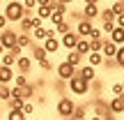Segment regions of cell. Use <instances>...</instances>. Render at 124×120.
<instances>
[{"mask_svg": "<svg viewBox=\"0 0 124 120\" xmlns=\"http://www.w3.org/2000/svg\"><path fill=\"white\" fill-rule=\"evenodd\" d=\"M23 104H25V102H23V97H12L7 102V106H9V111H16V109H23Z\"/></svg>", "mask_w": 124, "mask_h": 120, "instance_id": "cell-23", "label": "cell"}, {"mask_svg": "<svg viewBox=\"0 0 124 120\" xmlns=\"http://www.w3.org/2000/svg\"><path fill=\"white\" fill-rule=\"evenodd\" d=\"M30 51H32V55H30L32 62H41V60H46V55H48V53L44 51V46H37V44H32Z\"/></svg>", "mask_w": 124, "mask_h": 120, "instance_id": "cell-10", "label": "cell"}, {"mask_svg": "<svg viewBox=\"0 0 124 120\" xmlns=\"http://www.w3.org/2000/svg\"><path fill=\"white\" fill-rule=\"evenodd\" d=\"M115 21H117V28H122V30H124V14H120V16H115Z\"/></svg>", "mask_w": 124, "mask_h": 120, "instance_id": "cell-41", "label": "cell"}, {"mask_svg": "<svg viewBox=\"0 0 124 120\" xmlns=\"http://www.w3.org/2000/svg\"><path fill=\"white\" fill-rule=\"evenodd\" d=\"M16 55H14V53H9V51H7V53H5L2 55V58H0V65H2V67H14V65H16Z\"/></svg>", "mask_w": 124, "mask_h": 120, "instance_id": "cell-21", "label": "cell"}, {"mask_svg": "<svg viewBox=\"0 0 124 120\" xmlns=\"http://www.w3.org/2000/svg\"><path fill=\"white\" fill-rule=\"evenodd\" d=\"M21 111L25 113V118H28V116H30V113H35V104H30V102H25V104H23V109H21Z\"/></svg>", "mask_w": 124, "mask_h": 120, "instance_id": "cell-33", "label": "cell"}, {"mask_svg": "<svg viewBox=\"0 0 124 120\" xmlns=\"http://www.w3.org/2000/svg\"><path fill=\"white\" fill-rule=\"evenodd\" d=\"M21 2H23V0H21Z\"/></svg>", "mask_w": 124, "mask_h": 120, "instance_id": "cell-51", "label": "cell"}, {"mask_svg": "<svg viewBox=\"0 0 124 120\" xmlns=\"http://www.w3.org/2000/svg\"><path fill=\"white\" fill-rule=\"evenodd\" d=\"M76 72H78V69H74L69 62H60V65L55 67V74H58V79H60V81H69L71 76L76 74Z\"/></svg>", "mask_w": 124, "mask_h": 120, "instance_id": "cell-6", "label": "cell"}, {"mask_svg": "<svg viewBox=\"0 0 124 120\" xmlns=\"http://www.w3.org/2000/svg\"><path fill=\"white\" fill-rule=\"evenodd\" d=\"M99 12H101V9H99L97 5H85V7H83V18H85V21H92V18L99 16Z\"/></svg>", "mask_w": 124, "mask_h": 120, "instance_id": "cell-14", "label": "cell"}, {"mask_svg": "<svg viewBox=\"0 0 124 120\" xmlns=\"http://www.w3.org/2000/svg\"><path fill=\"white\" fill-rule=\"evenodd\" d=\"M92 21H85V18H80L78 21V26H76V35L80 37V39H87L90 37V32H92Z\"/></svg>", "mask_w": 124, "mask_h": 120, "instance_id": "cell-8", "label": "cell"}, {"mask_svg": "<svg viewBox=\"0 0 124 120\" xmlns=\"http://www.w3.org/2000/svg\"><path fill=\"white\" fill-rule=\"evenodd\" d=\"M16 37H18L16 30H2L0 32V44L5 46V51H12L16 46Z\"/></svg>", "mask_w": 124, "mask_h": 120, "instance_id": "cell-5", "label": "cell"}, {"mask_svg": "<svg viewBox=\"0 0 124 120\" xmlns=\"http://www.w3.org/2000/svg\"><path fill=\"white\" fill-rule=\"evenodd\" d=\"M2 5H5V0H0V7H2Z\"/></svg>", "mask_w": 124, "mask_h": 120, "instance_id": "cell-46", "label": "cell"}, {"mask_svg": "<svg viewBox=\"0 0 124 120\" xmlns=\"http://www.w3.org/2000/svg\"><path fill=\"white\" fill-rule=\"evenodd\" d=\"M7 16H5V14H0V32H2V30H7Z\"/></svg>", "mask_w": 124, "mask_h": 120, "instance_id": "cell-38", "label": "cell"}, {"mask_svg": "<svg viewBox=\"0 0 124 120\" xmlns=\"http://www.w3.org/2000/svg\"><path fill=\"white\" fill-rule=\"evenodd\" d=\"M74 51L80 55V58H85V55L90 53V39H78V44H76Z\"/></svg>", "mask_w": 124, "mask_h": 120, "instance_id": "cell-18", "label": "cell"}, {"mask_svg": "<svg viewBox=\"0 0 124 120\" xmlns=\"http://www.w3.org/2000/svg\"><path fill=\"white\" fill-rule=\"evenodd\" d=\"M110 92L115 95V97H122V95H124V90H122V85H120V83H113V88H110Z\"/></svg>", "mask_w": 124, "mask_h": 120, "instance_id": "cell-35", "label": "cell"}, {"mask_svg": "<svg viewBox=\"0 0 124 120\" xmlns=\"http://www.w3.org/2000/svg\"><path fill=\"white\" fill-rule=\"evenodd\" d=\"M90 120H103L101 116H92V118H90Z\"/></svg>", "mask_w": 124, "mask_h": 120, "instance_id": "cell-45", "label": "cell"}, {"mask_svg": "<svg viewBox=\"0 0 124 120\" xmlns=\"http://www.w3.org/2000/svg\"><path fill=\"white\" fill-rule=\"evenodd\" d=\"M83 2H85V5H97L99 0H83Z\"/></svg>", "mask_w": 124, "mask_h": 120, "instance_id": "cell-42", "label": "cell"}, {"mask_svg": "<svg viewBox=\"0 0 124 120\" xmlns=\"http://www.w3.org/2000/svg\"><path fill=\"white\" fill-rule=\"evenodd\" d=\"M78 76H83L87 83H92V81L97 79V69H94V67H90V65H85V67H80V69H78Z\"/></svg>", "mask_w": 124, "mask_h": 120, "instance_id": "cell-12", "label": "cell"}, {"mask_svg": "<svg viewBox=\"0 0 124 120\" xmlns=\"http://www.w3.org/2000/svg\"><path fill=\"white\" fill-rule=\"evenodd\" d=\"M87 58H90V67H94V69H97L99 65L106 62V58H103L101 53H87Z\"/></svg>", "mask_w": 124, "mask_h": 120, "instance_id": "cell-20", "label": "cell"}, {"mask_svg": "<svg viewBox=\"0 0 124 120\" xmlns=\"http://www.w3.org/2000/svg\"><path fill=\"white\" fill-rule=\"evenodd\" d=\"M108 111H110V113H122L124 111V95H122V97H115L110 104H108Z\"/></svg>", "mask_w": 124, "mask_h": 120, "instance_id": "cell-17", "label": "cell"}, {"mask_svg": "<svg viewBox=\"0 0 124 120\" xmlns=\"http://www.w3.org/2000/svg\"><path fill=\"white\" fill-rule=\"evenodd\" d=\"M69 30H71V28H69V23H67V21H62V23L55 26V35H67Z\"/></svg>", "mask_w": 124, "mask_h": 120, "instance_id": "cell-30", "label": "cell"}, {"mask_svg": "<svg viewBox=\"0 0 124 120\" xmlns=\"http://www.w3.org/2000/svg\"><path fill=\"white\" fill-rule=\"evenodd\" d=\"M67 120H74V118H67Z\"/></svg>", "mask_w": 124, "mask_h": 120, "instance_id": "cell-50", "label": "cell"}, {"mask_svg": "<svg viewBox=\"0 0 124 120\" xmlns=\"http://www.w3.org/2000/svg\"><path fill=\"white\" fill-rule=\"evenodd\" d=\"M115 65L117 67H124V46H117V53H115Z\"/></svg>", "mask_w": 124, "mask_h": 120, "instance_id": "cell-26", "label": "cell"}, {"mask_svg": "<svg viewBox=\"0 0 124 120\" xmlns=\"http://www.w3.org/2000/svg\"><path fill=\"white\" fill-rule=\"evenodd\" d=\"M110 12H113V16H120V14H124V5L122 2H113Z\"/></svg>", "mask_w": 124, "mask_h": 120, "instance_id": "cell-32", "label": "cell"}, {"mask_svg": "<svg viewBox=\"0 0 124 120\" xmlns=\"http://www.w3.org/2000/svg\"><path fill=\"white\" fill-rule=\"evenodd\" d=\"M74 109H76V104H74L71 97H60L58 104H55V113H58L60 118H64V120L74 116Z\"/></svg>", "mask_w": 124, "mask_h": 120, "instance_id": "cell-3", "label": "cell"}, {"mask_svg": "<svg viewBox=\"0 0 124 120\" xmlns=\"http://www.w3.org/2000/svg\"><path fill=\"white\" fill-rule=\"evenodd\" d=\"M78 39H80V37L76 35V30H69L67 35H62L60 46H64L67 51H74V49H76V44H78Z\"/></svg>", "mask_w": 124, "mask_h": 120, "instance_id": "cell-7", "label": "cell"}, {"mask_svg": "<svg viewBox=\"0 0 124 120\" xmlns=\"http://www.w3.org/2000/svg\"><path fill=\"white\" fill-rule=\"evenodd\" d=\"M120 85H122V90H124V81H122V83H120Z\"/></svg>", "mask_w": 124, "mask_h": 120, "instance_id": "cell-48", "label": "cell"}, {"mask_svg": "<svg viewBox=\"0 0 124 120\" xmlns=\"http://www.w3.org/2000/svg\"><path fill=\"white\" fill-rule=\"evenodd\" d=\"M12 99V88L9 85H0V102H9Z\"/></svg>", "mask_w": 124, "mask_h": 120, "instance_id": "cell-25", "label": "cell"}, {"mask_svg": "<svg viewBox=\"0 0 124 120\" xmlns=\"http://www.w3.org/2000/svg\"><path fill=\"white\" fill-rule=\"evenodd\" d=\"M90 42H94V39H101V30L99 28H92V32H90V37H87Z\"/></svg>", "mask_w": 124, "mask_h": 120, "instance_id": "cell-36", "label": "cell"}, {"mask_svg": "<svg viewBox=\"0 0 124 120\" xmlns=\"http://www.w3.org/2000/svg\"><path fill=\"white\" fill-rule=\"evenodd\" d=\"M16 46H18V49H30V46H32V37H30V32H18V37H16Z\"/></svg>", "mask_w": 124, "mask_h": 120, "instance_id": "cell-13", "label": "cell"}, {"mask_svg": "<svg viewBox=\"0 0 124 120\" xmlns=\"http://www.w3.org/2000/svg\"><path fill=\"white\" fill-rule=\"evenodd\" d=\"M30 67H32V60L25 58V55H21V58L16 60V69L21 72V74H28V72H30Z\"/></svg>", "mask_w": 124, "mask_h": 120, "instance_id": "cell-16", "label": "cell"}, {"mask_svg": "<svg viewBox=\"0 0 124 120\" xmlns=\"http://www.w3.org/2000/svg\"><path fill=\"white\" fill-rule=\"evenodd\" d=\"M39 67H41L44 72H48V69H51L53 65H51V60H48V58H46V60H41V62H39Z\"/></svg>", "mask_w": 124, "mask_h": 120, "instance_id": "cell-39", "label": "cell"}, {"mask_svg": "<svg viewBox=\"0 0 124 120\" xmlns=\"http://www.w3.org/2000/svg\"><path fill=\"white\" fill-rule=\"evenodd\" d=\"M67 83H69V92L71 95H87L90 92V83L83 79V76H78V72H76Z\"/></svg>", "mask_w": 124, "mask_h": 120, "instance_id": "cell-2", "label": "cell"}, {"mask_svg": "<svg viewBox=\"0 0 124 120\" xmlns=\"http://www.w3.org/2000/svg\"><path fill=\"white\" fill-rule=\"evenodd\" d=\"M108 42H113L115 46H124V30L115 26V30L110 32V39H108Z\"/></svg>", "mask_w": 124, "mask_h": 120, "instance_id": "cell-15", "label": "cell"}, {"mask_svg": "<svg viewBox=\"0 0 124 120\" xmlns=\"http://www.w3.org/2000/svg\"><path fill=\"white\" fill-rule=\"evenodd\" d=\"M101 28H103V32H108V35H110V32L115 30V21H106V23H101Z\"/></svg>", "mask_w": 124, "mask_h": 120, "instance_id": "cell-34", "label": "cell"}, {"mask_svg": "<svg viewBox=\"0 0 124 120\" xmlns=\"http://www.w3.org/2000/svg\"><path fill=\"white\" fill-rule=\"evenodd\" d=\"M35 2H37V7H51L53 0H35Z\"/></svg>", "mask_w": 124, "mask_h": 120, "instance_id": "cell-40", "label": "cell"}, {"mask_svg": "<svg viewBox=\"0 0 124 120\" xmlns=\"http://www.w3.org/2000/svg\"><path fill=\"white\" fill-rule=\"evenodd\" d=\"M115 2H122V5H124V0H115Z\"/></svg>", "mask_w": 124, "mask_h": 120, "instance_id": "cell-47", "label": "cell"}, {"mask_svg": "<svg viewBox=\"0 0 124 120\" xmlns=\"http://www.w3.org/2000/svg\"><path fill=\"white\" fill-rule=\"evenodd\" d=\"M74 120H76V118H74ZM78 120H85V118H78Z\"/></svg>", "mask_w": 124, "mask_h": 120, "instance_id": "cell-49", "label": "cell"}, {"mask_svg": "<svg viewBox=\"0 0 124 120\" xmlns=\"http://www.w3.org/2000/svg\"><path fill=\"white\" fill-rule=\"evenodd\" d=\"M64 62H69L74 69H80V62H83V58H80L76 51H69V53H67V60H64Z\"/></svg>", "mask_w": 124, "mask_h": 120, "instance_id": "cell-19", "label": "cell"}, {"mask_svg": "<svg viewBox=\"0 0 124 120\" xmlns=\"http://www.w3.org/2000/svg\"><path fill=\"white\" fill-rule=\"evenodd\" d=\"M23 7H25V12H32V9H37V2L35 0H23Z\"/></svg>", "mask_w": 124, "mask_h": 120, "instance_id": "cell-37", "label": "cell"}, {"mask_svg": "<svg viewBox=\"0 0 124 120\" xmlns=\"http://www.w3.org/2000/svg\"><path fill=\"white\" fill-rule=\"evenodd\" d=\"M39 21H48L51 18V7H37V14H35Z\"/></svg>", "mask_w": 124, "mask_h": 120, "instance_id": "cell-22", "label": "cell"}, {"mask_svg": "<svg viewBox=\"0 0 124 120\" xmlns=\"http://www.w3.org/2000/svg\"><path fill=\"white\" fill-rule=\"evenodd\" d=\"M18 92H21V97H23V102H25L28 97H32V95H35V83H28L25 88H21V90H18Z\"/></svg>", "mask_w": 124, "mask_h": 120, "instance_id": "cell-24", "label": "cell"}, {"mask_svg": "<svg viewBox=\"0 0 124 120\" xmlns=\"http://www.w3.org/2000/svg\"><path fill=\"white\" fill-rule=\"evenodd\" d=\"M7 120H25V113H23L21 109H16V111H9V113H7Z\"/></svg>", "mask_w": 124, "mask_h": 120, "instance_id": "cell-28", "label": "cell"}, {"mask_svg": "<svg viewBox=\"0 0 124 120\" xmlns=\"http://www.w3.org/2000/svg\"><path fill=\"white\" fill-rule=\"evenodd\" d=\"M14 81H16V85H14V88H18V90L28 85V76H25V74H16V76H14Z\"/></svg>", "mask_w": 124, "mask_h": 120, "instance_id": "cell-27", "label": "cell"}, {"mask_svg": "<svg viewBox=\"0 0 124 120\" xmlns=\"http://www.w3.org/2000/svg\"><path fill=\"white\" fill-rule=\"evenodd\" d=\"M99 16H101V23H106V21H115V16H113L110 9H103V12H99Z\"/></svg>", "mask_w": 124, "mask_h": 120, "instance_id": "cell-31", "label": "cell"}, {"mask_svg": "<svg viewBox=\"0 0 124 120\" xmlns=\"http://www.w3.org/2000/svg\"><path fill=\"white\" fill-rule=\"evenodd\" d=\"M41 26V21L35 16L32 12H25V16L18 21V28H21V32H30V30H35V28H39Z\"/></svg>", "mask_w": 124, "mask_h": 120, "instance_id": "cell-4", "label": "cell"}, {"mask_svg": "<svg viewBox=\"0 0 124 120\" xmlns=\"http://www.w3.org/2000/svg\"><path fill=\"white\" fill-rule=\"evenodd\" d=\"M5 16H7V21L9 23H18L23 16H25V7H23V2L21 0H9V2H5Z\"/></svg>", "mask_w": 124, "mask_h": 120, "instance_id": "cell-1", "label": "cell"}, {"mask_svg": "<svg viewBox=\"0 0 124 120\" xmlns=\"http://www.w3.org/2000/svg\"><path fill=\"white\" fill-rule=\"evenodd\" d=\"M55 2H62V5H67V2H74V0H55Z\"/></svg>", "mask_w": 124, "mask_h": 120, "instance_id": "cell-43", "label": "cell"}, {"mask_svg": "<svg viewBox=\"0 0 124 120\" xmlns=\"http://www.w3.org/2000/svg\"><path fill=\"white\" fill-rule=\"evenodd\" d=\"M115 53H117V46L113 44V42L103 39V46H101V55H103L106 60H110V58H115Z\"/></svg>", "mask_w": 124, "mask_h": 120, "instance_id": "cell-9", "label": "cell"}, {"mask_svg": "<svg viewBox=\"0 0 124 120\" xmlns=\"http://www.w3.org/2000/svg\"><path fill=\"white\" fill-rule=\"evenodd\" d=\"M32 39H46V28L44 26L35 28V30H32Z\"/></svg>", "mask_w": 124, "mask_h": 120, "instance_id": "cell-29", "label": "cell"}, {"mask_svg": "<svg viewBox=\"0 0 124 120\" xmlns=\"http://www.w3.org/2000/svg\"><path fill=\"white\" fill-rule=\"evenodd\" d=\"M12 81H14V69L0 65V85H7V83H12Z\"/></svg>", "mask_w": 124, "mask_h": 120, "instance_id": "cell-11", "label": "cell"}, {"mask_svg": "<svg viewBox=\"0 0 124 120\" xmlns=\"http://www.w3.org/2000/svg\"><path fill=\"white\" fill-rule=\"evenodd\" d=\"M103 120H115V118H113L110 113H108V116H103Z\"/></svg>", "mask_w": 124, "mask_h": 120, "instance_id": "cell-44", "label": "cell"}]
</instances>
